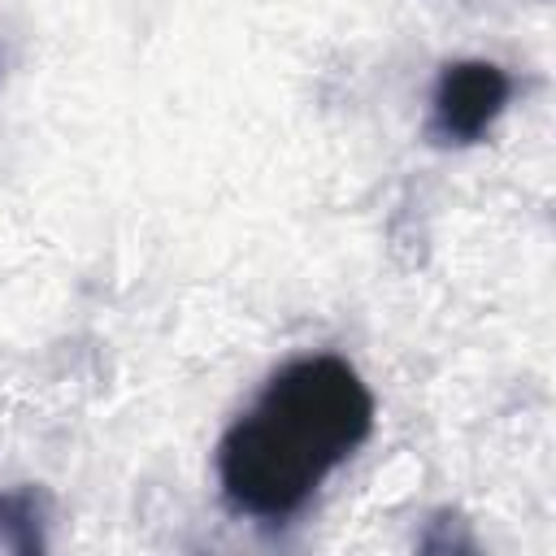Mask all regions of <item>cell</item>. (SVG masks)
<instances>
[{"instance_id":"cell-2","label":"cell","mask_w":556,"mask_h":556,"mask_svg":"<svg viewBox=\"0 0 556 556\" xmlns=\"http://www.w3.org/2000/svg\"><path fill=\"white\" fill-rule=\"evenodd\" d=\"M508 96H513V78L495 61H482V56L452 61V65H443V74L434 83L426 135L439 148L478 143L491 130V122L504 113Z\"/></svg>"},{"instance_id":"cell-3","label":"cell","mask_w":556,"mask_h":556,"mask_svg":"<svg viewBox=\"0 0 556 556\" xmlns=\"http://www.w3.org/2000/svg\"><path fill=\"white\" fill-rule=\"evenodd\" d=\"M43 517H48V500L39 486H17L0 495V543L17 547V552H35L43 547Z\"/></svg>"},{"instance_id":"cell-1","label":"cell","mask_w":556,"mask_h":556,"mask_svg":"<svg viewBox=\"0 0 556 556\" xmlns=\"http://www.w3.org/2000/svg\"><path fill=\"white\" fill-rule=\"evenodd\" d=\"M374 395L330 352L295 356L256 391L217 443L222 500L252 521L295 517L369 439Z\"/></svg>"}]
</instances>
